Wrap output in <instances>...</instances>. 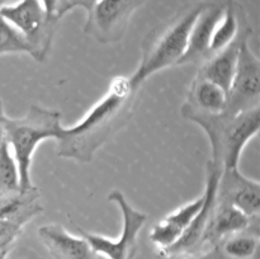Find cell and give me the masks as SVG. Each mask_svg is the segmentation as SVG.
<instances>
[{"instance_id": "cell-28", "label": "cell", "mask_w": 260, "mask_h": 259, "mask_svg": "<svg viewBox=\"0 0 260 259\" xmlns=\"http://www.w3.org/2000/svg\"><path fill=\"white\" fill-rule=\"evenodd\" d=\"M9 246H10V244H5V243H2V241H0V254H2L5 249H9Z\"/></svg>"}, {"instance_id": "cell-4", "label": "cell", "mask_w": 260, "mask_h": 259, "mask_svg": "<svg viewBox=\"0 0 260 259\" xmlns=\"http://www.w3.org/2000/svg\"><path fill=\"white\" fill-rule=\"evenodd\" d=\"M62 128L61 113L56 109L32 104L20 118H4V139L9 145L19 173V188L35 187L30 167L35 151L45 140H56Z\"/></svg>"}, {"instance_id": "cell-8", "label": "cell", "mask_w": 260, "mask_h": 259, "mask_svg": "<svg viewBox=\"0 0 260 259\" xmlns=\"http://www.w3.org/2000/svg\"><path fill=\"white\" fill-rule=\"evenodd\" d=\"M260 107V60L249 41L241 45L223 113L234 114Z\"/></svg>"}, {"instance_id": "cell-5", "label": "cell", "mask_w": 260, "mask_h": 259, "mask_svg": "<svg viewBox=\"0 0 260 259\" xmlns=\"http://www.w3.org/2000/svg\"><path fill=\"white\" fill-rule=\"evenodd\" d=\"M0 15L22 35L29 55L38 62L46 61L60 19L50 17L38 0H17L2 8Z\"/></svg>"}, {"instance_id": "cell-14", "label": "cell", "mask_w": 260, "mask_h": 259, "mask_svg": "<svg viewBox=\"0 0 260 259\" xmlns=\"http://www.w3.org/2000/svg\"><path fill=\"white\" fill-rule=\"evenodd\" d=\"M259 217H249L241 211L229 205L215 203L212 216L205 233L203 243L218 245L228 236L259 226Z\"/></svg>"}, {"instance_id": "cell-29", "label": "cell", "mask_w": 260, "mask_h": 259, "mask_svg": "<svg viewBox=\"0 0 260 259\" xmlns=\"http://www.w3.org/2000/svg\"><path fill=\"white\" fill-rule=\"evenodd\" d=\"M8 251H9V249H5L4 251H3L2 254H0V259H7V255H8Z\"/></svg>"}, {"instance_id": "cell-2", "label": "cell", "mask_w": 260, "mask_h": 259, "mask_svg": "<svg viewBox=\"0 0 260 259\" xmlns=\"http://www.w3.org/2000/svg\"><path fill=\"white\" fill-rule=\"evenodd\" d=\"M180 113L187 121L203 130L211 146V161L217 167L239 168L241 154L246 145L258 135L260 107L241 113H207L185 103Z\"/></svg>"}, {"instance_id": "cell-6", "label": "cell", "mask_w": 260, "mask_h": 259, "mask_svg": "<svg viewBox=\"0 0 260 259\" xmlns=\"http://www.w3.org/2000/svg\"><path fill=\"white\" fill-rule=\"evenodd\" d=\"M108 201L116 203L122 212V230L119 238L109 239L99 234L89 233L78 228L81 236L89 243L98 256L107 259H132L137 251V239L147 220L146 213L132 207L126 196L119 189H113L108 195Z\"/></svg>"}, {"instance_id": "cell-25", "label": "cell", "mask_w": 260, "mask_h": 259, "mask_svg": "<svg viewBox=\"0 0 260 259\" xmlns=\"http://www.w3.org/2000/svg\"><path fill=\"white\" fill-rule=\"evenodd\" d=\"M184 259H225V256L222 255V253L220 251L218 246H215V248L206 251V253L194 254V255L187 256V258Z\"/></svg>"}, {"instance_id": "cell-18", "label": "cell", "mask_w": 260, "mask_h": 259, "mask_svg": "<svg viewBox=\"0 0 260 259\" xmlns=\"http://www.w3.org/2000/svg\"><path fill=\"white\" fill-rule=\"evenodd\" d=\"M217 246L225 258L258 259L259 226L228 236Z\"/></svg>"}, {"instance_id": "cell-23", "label": "cell", "mask_w": 260, "mask_h": 259, "mask_svg": "<svg viewBox=\"0 0 260 259\" xmlns=\"http://www.w3.org/2000/svg\"><path fill=\"white\" fill-rule=\"evenodd\" d=\"M95 0H61V18L66 14V13L71 12L75 8L80 7L88 10L89 8L93 5Z\"/></svg>"}, {"instance_id": "cell-10", "label": "cell", "mask_w": 260, "mask_h": 259, "mask_svg": "<svg viewBox=\"0 0 260 259\" xmlns=\"http://www.w3.org/2000/svg\"><path fill=\"white\" fill-rule=\"evenodd\" d=\"M216 202L235 207L249 217H259L260 183L245 177L239 168H222L216 188Z\"/></svg>"}, {"instance_id": "cell-13", "label": "cell", "mask_w": 260, "mask_h": 259, "mask_svg": "<svg viewBox=\"0 0 260 259\" xmlns=\"http://www.w3.org/2000/svg\"><path fill=\"white\" fill-rule=\"evenodd\" d=\"M38 236L55 259H101L83 236L73 235L60 223L41 226Z\"/></svg>"}, {"instance_id": "cell-22", "label": "cell", "mask_w": 260, "mask_h": 259, "mask_svg": "<svg viewBox=\"0 0 260 259\" xmlns=\"http://www.w3.org/2000/svg\"><path fill=\"white\" fill-rule=\"evenodd\" d=\"M23 226L17 222L0 218V241L5 244H12L17 236L22 233Z\"/></svg>"}, {"instance_id": "cell-7", "label": "cell", "mask_w": 260, "mask_h": 259, "mask_svg": "<svg viewBox=\"0 0 260 259\" xmlns=\"http://www.w3.org/2000/svg\"><path fill=\"white\" fill-rule=\"evenodd\" d=\"M147 0H95L86 10L84 33L103 45L124 37L132 15Z\"/></svg>"}, {"instance_id": "cell-27", "label": "cell", "mask_w": 260, "mask_h": 259, "mask_svg": "<svg viewBox=\"0 0 260 259\" xmlns=\"http://www.w3.org/2000/svg\"><path fill=\"white\" fill-rule=\"evenodd\" d=\"M17 0H0V9L4 7H7V5H10L13 4V3H15Z\"/></svg>"}, {"instance_id": "cell-16", "label": "cell", "mask_w": 260, "mask_h": 259, "mask_svg": "<svg viewBox=\"0 0 260 259\" xmlns=\"http://www.w3.org/2000/svg\"><path fill=\"white\" fill-rule=\"evenodd\" d=\"M185 103L207 113H222L228 103V93L217 84L197 75L190 84Z\"/></svg>"}, {"instance_id": "cell-9", "label": "cell", "mask_w": 260, "mask_h": 259, "mask_svg": "<svg viewBox=\"0 0 260 259\" xmlns=\"http://www.w3.org/2000/svg\"><path fill=\"white\" fill-rule=\"evenodd\" d=\"M221 168L213 164L211 160H208L206 164V185L205 192H203V205L201 207L200 212L197 213L192 222L188 225L184 233L179 238V240L170 246L167 250L161 251V255L164 256H175L183 255V254L194 253L203 243L205 233L207 230L208 222L212 216L213 208L216 203V188H217L218 177H220Z\"/></svg>"}, {"instance_id": "cell-1", "label": "cell", "mask_w": 260, "mask_h": 259, "mask_svg": "<svg viewBox=\"0 0 260 259\" xmlns=\"http://www.w3.org/2000/svg\"><path fill=\"white\" fill-rule=\"evenodd\" d=\"M139 94L140 89L132 86L128 78H113L108 91L80 122L69 128L62 126L55 140L57 156L90 163L95 152L131 121L139 103Z\"/></svg>"}, {"instance_id": "cell-20", "label": "cell", "mask_w": 260, "mask_h": 259, "mask_svg": "<svg viewBox=\"0 0 260 259\" xmlns=\"http://www.w3.org/2000/svg\"><path fill=\"white\" fill-rule=\"evenodd\" d=\"M28 53L29 47L19 32L0 15V55Z\"/></svg>"}, {"instance_id": "cell-19", "label": "cell", "mask_w": 260, "mask_h": 259, "mask_svg": "<svg viewBox=\"0 0 260 259\" xmlns=\"http://www.w3.org/2000/svg\"><path fill=\"white\" fill-rule=\"evenodd\" d=\"M19 189L17 163L5 139L0 142V195Z\"/></svg>"}, {"instance_id": "cell-26", "label": "cell", "mask_w": 260, "mask_h": 259, "mask_svg": "<svg viewBox=\"0 0 260 259\" xmlns=\"http://www.w3.org/2000/svg\"><path fill=\"white\" fill-rule=\"evenodd\" d=\"M5 112L4 107H3V102L0 99V142L4 140V118H5Z\"/></svg>"}, {"instance_id": "cell-3", "label": "cell", "mask_w": 260, "mask_h": 259, "mask_svg": "<svg viewBox=\"0 0 260 259\" xmlns=\"http://www.w3.org/2000/svg\"><path fill=\"white\" fill-rule=\"evenodd\" d=\"M205 0L183 8L167 23L147 33L142 42L141 61L129 76L132 86L140 89L142 84L164 69L178 66L188 45L190 28L203 8Z\"/></svg>"}, {"instance_id": "cell-24", "label": "cell", "mask_w": 260, "mask_h": 259, "mask_svg": "<svg viewBox=\"0 0 260 259\" xmlns=\"http://www.w3.org/2000/svg\"><path fill=\"white\" fill-rule=\"evenodd\" d=\"M50 17L61 19V0H38Z\"/></svg>"}, {"instance_id": "cell-17", "label": "cell", "mask_w": 260, "mask_h": 259, "mask_svg": "<svg viewBox=\"0 0 260 259\" xmlns=\"http://www.w3.org/2000/svg\"><path fill=\"white\" fill-rule=\"evenodd\" d=\"M244 13L245 10L238 2L226 0L223 14L213 32L212 40H211L210 55L218 52L235 40L239 29H240L241 18H243Z\"/></svg>"}, {"instance_id": "cell-15", "label": "cell", "mask_w": 260, "mask_h": 259, "mask_svg": "<svg viewBox=\"0 0 260 259\" xmlns=\"http://www.w3.org/2000/svg\"><path fill=\"white\" fill-rule=\"evenodd\" d=\"M40 192L36 187L29 189H17L0 195V218L13 221L24 226L35 216L42 212L38 202Z\"/></svg>"}, {"instance_id": "cell-12", "label": "cell", "mask_w": 260, "mask_h": 259, "mask_svg": "<svg viewBox=\"0 0 260 259\" xmlns=\"http://www.w3.org/2000/svg\"><path fill=\"white\" fill-rule=\"evenodd\" d=\"M225 4L226 0H205L190 28L187 50L178 65L202 63L208 57L212 35L222 17Z\"/></svg>"}, {"instance_id": "cell-11", "label": "cell", "mask_w": 260, "mask_h": 259, "mask_svg": "<svg viewBox=\"0 0 260 259\" xmlns=\"http://www.w3.org/2000/svg\"><path fill=\"white\" fill-rule=\"evenodd\" d=\"M251 35H253V28H251L245 12L243 18H241L240 29H239L235 40L230 45L226 46L225 48L218 51V52L208 56L201 63V69L198 70L197 75L217 84L218 86H221L228 93L231 81H233L234 73H235L241 45L246 41H250Z\"/></svg>"}, {"instance_id": "cell-21", "label": "cell", "mask_w": 260, "mask_h": 259, "mask_svg": "<svg viewBox=\"0 0 260 259\" xmlns=\"http://www.w3.org/2000/svg\"><path fill=\"white\" fill-rule=\"evenodd\" d=\"M203 205V195L197 197L196 200L190 201V202L185 203V205L180 206L179 208H177L175 211L170 212L169 215H167L164 217V220L167 222H169L173 228L177 229L180 234L184 233L185 229L188 228L190 222L193 221V218L197 216V213L200 212L201 207Z\"/></svg>"}]
</instances>
